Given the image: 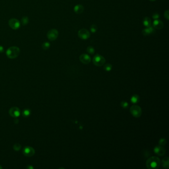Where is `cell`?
<instances>
[{
    "mask_svg": "<svg viewBox=\"0 0 169 169\" xmlns=\"http://www.w3.org/2000/svg\"><path fill=\"white\" fill-rule=\"evenodd\" d=\"M160 164V159L156 156L150 157L146 162V167L149 169H158Z\"/></svg>",
    "mask_w": 169,
    "mask_h": 169,
    "instance_id": "1",
    "label": "cell"
},
{
    "mask_svg": "<svg viewBox=\"0 0 169 169\" xmlns=\"http://www.w3.org/2000/svg\"><path fill=\"white\" fill-rule=\"evenodd\" d=\"M20 54V49L17 46H12L9 47L6 52L7 57L11 59L17 58Z\"/></svg>",
    "mask_w": 169,
    "mask_h": 169,
    "instance_id": "2",
    "label": "cell"
},
{
    "mask_svg": "<svg viewBox=\"0 0 169 169\" xmlns=\"http://www.w3.org/2000/svg\"><path fill=\"white\" fill-rule=\"evenodd\" d=\"M130 114L135 118H139L142 115V109L137 105H133L130 108Z\"/></svg>",
    "mask_w": 169,
    "mask_h": 169,
    "instance_id": "3",
    "label": "cell"
},
{
    "mask_svg": "<svg viewBox=\"0 0 169 169\" xmlns=\"http://www.w3.org/2000/svg\"><path fill=\"white\" fill-rule=\"evenodd\" d=\"M106 62L105 59L99 54L96 55L93 59V63L94 65L97 67H101L104 65Z\"/></svg>",
    "mask_w": 169,
    "mask_h": 169,
    "instance_id": "4",
    "label": "cell"
},
{
    "mask_svg": "<svg viewBox=\"0 0 169 169\" xmlns=\"http://www.w3.org/2000/svg\"><path fill=\"white\" fill-rule=\"evenodd\" d=\"M58 35H59V32L56 29H52L48 32L47 34V38L50 41L55 40L58 38Z\"/></svg>",
    "mask_w": 169,
    "mask_h": 169,
    "instance_id": "5",
    "label": "cell"
},
{
    "mask_svg": "<svg viewBox=\"0 0 169 169\" xmlns=\"http://www.w3.org/2000/svg\"><path fill=\"white\" fill-rule=\"evenodd\" d=\"M78 36L82 40H86L90 37V33L88 30L83 28L78 31Z\"/></svg>",
    "mask_w": 169,
    "mask_h": 169,
    "instance_id": "6",
    "label": "cell"
},
{
    "mask_svg": "<svg viewBox=\"0 0 169 169\" xmlns=\"http://www.w3.org/2000/svg\"><path fill=\"white\" fill-rule=\"evenodd\" d=\"M9 25L13 29L16 30L19 28L20 23L19 21L16 18H11L9 21Z\"/></svg>",
    "mask_w": 169,
    "mask_h": 169,
    "instance_id": "7",
    "label": "cell"
},
{
    "mask_svg": "<svg viewBox=\"0 0 169 169\" xmlns=\"http://www.w3.org/2000/svg\"><path fill=\"white\" fill-rule=\"evenodd\" d=\"M34 148L30 146H26L23 150V154L26 157H30L33 156L35 154Z\"/></svg>",
    "mask_w": 169,
    "mask_h": 169,
    "instance_id": "8",
    "label": "cell"
},
{
    "mask_svg": "<svg viewBox=\"0 0 169 169\" xmlns=\"http://www.w3.org/2000/svg\"><path fill=\"white\" fill-rule=\"evenodd\" d=\"M9 114L10 116L13 118H17L20 116V111L18 108L14 107L9 109Z\"/></svg>",
    "mask_w": 169,
    "mask_h": 169,
    "instance_id": "9",
    "label": "cell"
},
{
    "mask_svg": "<svg viewBox=\"0 0 169 169\" xmlns=\"http://www.w3.org/2000/svg\"><path fill=\"white\" fill-rule=\"evenodd\" d=\"M154 152L159 156H164L165 154L166 150L163 146L158 145L154 148Z\"/></svg>",
    "mask_w": 169,
    "mask_h": 169,
    "instance_id": "10",
    "label": "cell"
},
{
    "mask_svg": "<svg viewBox=\"0 0 169 169\" xmlns=\"http://www.w3.org/2000/svg\"><path fill=\"white\" fill-rule=\"evenodd\" d=\"M155 32V28L152 26L147 27L144 28L142 31V33L144 36H149L151 34H153Z\"/></svg>",
    "mask_w": 169,
    "mask_h": 169,
    "instance_id": "11",
    "label": "cell"
},
{
    "mask_svg": "<svg viewBox=\"0 0 169 169\" xmlns=\"http://www.w3.org/2000/svg\"><path fill=\"white\" fill-rule=\"evenodd\" d=\"M80 61L84 64H88L91 62L90 57L86 54H83L79 57Z\"/></svg>",
    "mask_w": 169,
    "mask_h": 169,
    "instance_id": "12",
    "label": "cell"
},
{
    "mask_svg": "<svg viewBox=\"0 0 169 169\" xmlns=\"http://www.w3.org/2000/svg\"><path fill=\"white\" fill-rule=\"evenodd\" d=\"M153 27L155 29H161L164 27V23L160 20L155 19L153 22Z\"/></svg>",
    "mask_w": 169,
    "mask_h": 169,
    "instance_id": "13",
    "label": "cell"
},
{
    "mask_svg": "<svg viewBox=\"0 0 169 169\" xmlns=\"http://www.w3.org/2000/svg\"><path fill=\"white\" fill-rule=\"evenodd\" d=\"M84 8L83 6L81 5H77L74 7V11L77 14H81L84 11Z\"/></svg>",
    "mask_w": 169,
    "mask_h": 169,
    "instance_id": "14",
    "label": "cell"
},
{
    "mask_svg": "<svg viewBox=\"0 0 169 169\" xmlns=\"http://www.w3.org/2000/svg\"><path fill=\"white\" fill-rule=\"evenodd\" d=\"M169 159L168 157H166L163 159L162 160V166L166 169H169Z\"/></svg>",
    "mask_w": 169,
    "mask_h": 169,
    "instance_id": "15",
    "label": "cell"
},
{
    "mask_svg": "<svg viewBox=\"0 0 169 169\" xmlns=\"http://www.w3.org/2000/svg\"><path fill=\"white\" fill-rule=\"evenodd\" d=\"M151 23H152L151 20L149 17H146L144 18L143 20V25L144 26H145L146 27L151 26Z\"/></svg>",
    "mask_w": 169,
    "mask_h": 169,
    "instance_id": "16",
    "label": "cell"
},
{
    "mask_svg": "<svg viewBox=\"0 0 169 169\" xmlns=\"http://www.w3.org/2000/svg\"><path fill=\"white\" fill-rule=\"evenodd\" d=\"M140 100V98H139V96L138 95L136 94H135L130 99V101L132 103L134 104H136L138 103Z\"/></svg>",
    "mask_w": 169,
    "mask_h": 169,
    "instance_id": "17",
    "label": "cell"
},
{
    "mask_svg": "<svg viewBox=\"0 0 169 169\" xmlns=\"http://www.w3.org/2000/svg\"><path fill=\"white\" fill-rule=\"evenodd\" d=\"M31 114V111L30 109H26L23 111L22 112V115L24 117L27 118Z\"/></svg>",
    "mask_w": 169,
    "mask_h": 169,
    "instance_id": "18",
    "label": "cell"
},
{
    "mask_svg": "<svg viewBox=\"0 0 169 169\" xmlns=\"http://www.w3.org/2000/svg\"><path fill=\"white\" fill-rule=\"evenodd\" d=\"M29 22V18L27 17H23L21 20V23L23 26H26Z\"/></svg>",
    "mask_w": 169,
    "mask_h": 169,
    "instance_id": "19",
    "label": "cell"
},
{
    "mask_svg": "<svg viewBox=\"0 0 169 169\" xmlns=\"http://www.w3.org/2000/svg\"><path fill=\"white\" fill-rule=\"evenodd\" d=\"M50 47V43L48 42H45L43 43L42 45V47L44 50H48Z\"/></svg>",
    "mask_w": 169,
    "mask_h": 169,
    "instance_id": "20",
    "label": "cell"
},
{
    "mask_svg": "<svg viewBox=\"0 0 169 169\" xmlns=\"http://www.w3.org/2000/svg\"><path fill=\"white\" fill-rule=\"evenodd\" d=\"M86 51L88 52V53L91 54V55H93L95 53V49L93 48V47L92 46H89L87 48Z\"/></svg>",
    "mask_w": 169,
    "mask_h": 169,
    "instance_id": "21",
    "label": "cell"
},
{
    "mask_svg": "<svg viewBox=\"0 0 169 169\" xmlns=\"http://www.w3.org/2000/svg\"><path fill=\"white\" fill-rule=\"evenodd\" d=\"M104 69L107 71H110L112 69V65L110 64H107L104 66Z\"/></svg>",
    "mask_w": 169,
    "mask_h": 169,
    "instance_id": "22",
    "label": "cell"
},
{
    "mask_svg": "<svg viewBox=\"0 0 169 169\" xmlns=\"http://www.w3.org/2000/svg\"><path fill=\"white\" fill-rule=\"evenodd\" d=\"M97 29H98V27L95 25H92L90 26V31L93 33H95L97 31Z\"/></svg>",
    "mask_w": 169,
    "mask_h": 169,
    "instance_id": "23",
    "label": "cell"
},
{
    "mask_svg": "<svg viewBox=\"0 0 169 169\" xmlns=\"http://www.w3.org/2000/svg\"><path fill=\"white\" fill-rule=\"evenodd\" d=\"M166 143H167V141H166V139H165V138H161L159 141V145L162 146H165V145L166 144Z\"/></svg>",
    "mask_w": 169,
    "mask_h": 169,
    "instance_id": "24",
    "label": "cell"
},
{
    "mask_svg": "<svg viewBox=\"0 0 169 169\" xmlns=\"http://www.w3.org/2000/svg\"><path fill=\"white\" fill-rule=\"evenodd\" d=\"M14 149L15 150V151H19L21 148V145L19 144L18 143H16L14 145Z\"/></svg>",
    "mask_w": 169,
    "mask_h": 169,
    "instance_id": "25",
    "label": "cell"
},
{
    "mask_svg": "<svg viewBox=\"0 0 169 169\" xmlns=\"http://www.w3.org/2000/svg\"><path fill=\"white\" fill-rule=\"evenodd\" d=\"M120 105L124 109H127V108H128V104L126 101L122 102L120 103Z\"/></svg>",
    "mask_w": 169,
    "mask_h": 169,
    "instance_id": "26",
    "label": "cell"
},
{
    "mask_svg": "<svg viewBox=\"0 0 169 169\" xmlns=\"http://www.w3.org/2000/svg\"><path fill=\"white\" fill-rule=\"evenodd\" d=\"M164 17L166 18L167 20L169 19V10H167L164 13Z\"/></svg>",
    "mask_w": 169,
    "mask_h": 169,
    "instance_id": "27",
    "label": "cell"
},
{
    "mask_svg": "<svg viewBox=\"0 0 169 169\" xmlns=\"http://www.w3.org/2000/svg\"><path fill=\"white\" fill-rule=\"evenodd\" d=\"M159 17H160V15L158 13H154L152 15V17L154 19H158Z\"/></svg>",
    "mask_w": 169,
    "mask_h": 169,
    "instance_id": "28",
    "label": "cell"
},
{
    "mask_svg": "<svg viewBox=\"0 0 169 169\" xmlns=\"http://www.w3.org/2000/svg\"><path fill=\"white\" fill-rule=\"evenodd\" d=\"M4 50L3 47L2 46H1L0 45V53H3L4 52Z\"/></svg>",
    "mask_w": 169,
    "mask_h": 169,
    "instance_id": "29",
    "label": "cell"
},
{
    "mask_svg": "<svg viewBox=\"0 0 169 169\" xmlns=\"http://www.w3.org/2000/svg\"><path fill=\"white\" fill-rule=\"evenodd\" d=\"M28 169H33V167H32V166H28Z\"/></svg>",
    "mask_w": 169,
    "mask_h": 169,
    "instance_id": "30",
    "label": "cell"
},
{
    "mask_svg": "<svg viewBox=\"0 0 169 169\" xmlns=\"http://www.w3.org/2000/svg\"><path fill=\"white\" fill-rule=\"evenodd\" d=\"M149 1H152V2H153V1H155L156 0H149Z\"/></svg>",
    "mask_w": 169,
    "mask_h": 169,
    "instance_id": "31",
    "label": "cell"
},
{
    "mask_svg": "<svg viewBox=\"0 0 169 169\" xmlns=\"http://www.w3.org/2000/svg\"><path fill=\"white\" fill-rule=\"evenodd\" d=\"M2 169V167L0 166V169Z\"/></svg>",
    "mask_w": 169,
    "mask_h": 169,
    "instance_id": "32",
    "label": "cell"
}]
</instances>
